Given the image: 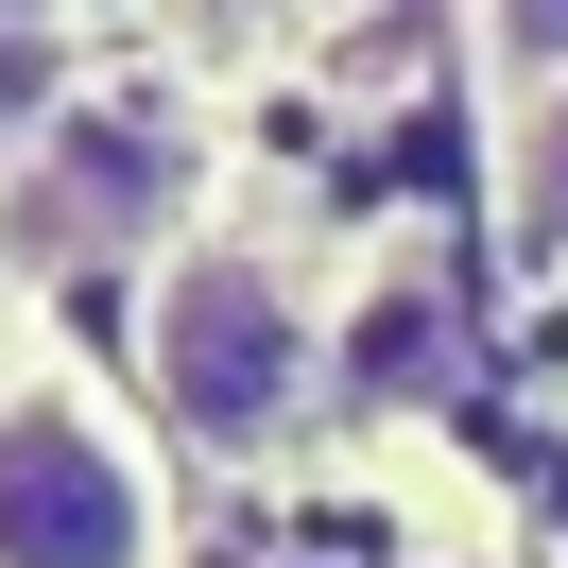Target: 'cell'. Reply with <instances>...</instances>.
I'll return each mask as SVG.
<instances>
[{
    "label": "cell",
    "instance_id": "obj_1",
    "mask_svg": "<svg viewBox=\"0 0 568 568\" xmlns=\"http://www.w3.org/2000/svg\"><path fill=\"white\" fill-rule=\"evenodd\" d=\"M155 396H173L190 448H276V430L327 396L311 293H293L258 242H190L173 276H155Z\"/></svg>",
    "mask_w": 568,
    "mask_h": 568
},
{
    "label": "cell",
    "instance_id": "obj_7",
    "mask_svg": "<svg viewBox=\"0 0 568 568\" xmlns=\"http://www.w3.org/2000/svg\"><path fill=\"white\" fill-rule=\"evenodd\" d=\"M499 52H517V70H534V52H568V0H499Z\"/></svg>",
    "mask_w": 568,
    "mask_h": 568
},
{
    "label": "cell",
    "instance_id": "obj_4",
    "mask_svg": "<svg viewBox=\"0 0 568 568\" xmlns=\"http://www.w3.org/2000/svg\"><path fill=\"white\" fill-rule=\"evenodd\" d=\"M327 379H362V396H430V379H448V293H430V276H379L345 327H327Z\"/></svg>",
    "mask_w": 568,
    "mask_h": 568
},
{
    "label": "cell",
    "instance_id": "obj_8",
    "mask_svg": "<svg viewBox=\"0 0 568 568\" xmlns=\"http://www.w3.org/2000/svg\"><path fill=\"white\" fill-rule=\"evenodd\" d=\"M36 18H52V0H0V36H36Z\"/></svg>",
    "mask_w": 568,
    "mask_h": 568
},
{
    "label": "cell",
    "instance_id": "obj_3",
    "mask_svg": "<svg viewBox=\"0 0 568 568\" xmlns=\"http://www.w3.org/2000/svg\"><path fill=\"white\" fill-rule=\"evenodd\" d=\"M0 224H18V258L36 276H70V258H121L139 224H173V139H155L139 104H52V139L0 173Z\"/></svg>",
    "mask_w": 568,
    "mask_h": 568
},
{
    "label": "cell",
    "instance_id": "obj_6",
    "mask_svg": "<svg viewBox=\"0 0 568 568\" xmlns=\"http://www.w3.org/2000/svg\"><path fill=\"white\" fill-rule=\"evenodd\" d=\"M52 87H70V70H52V36H0V155L52 139Z\"/></svg>",
    "mask_w": 568,
    "mask_h": 568
},
{
    "label": "cell",
    "instance_id": "obj_2",
    "mask_svg": "<svg viewBox=\"0 0 568 568\" xmlns=\"http://www.w3.org/2000/svg\"><path fill=\"white\" fill-rule=\"evenodd\" d=\"M0 568H155V483L70 379L0 396Z\"/></svg>",
    "mask_w": 568,
    "mask_h": 568
},
{
    "label": "cell",
    "instance_id": "obj_5",
    "mask_svg": "<svg viewBox=\"0 0 568 568\" xmlns=\"http://www.w3.org/2000/svg\"><path fill=\"white\" fill-rule=\"evenodd\" d=\"M517 224H534V258H568V87L534 104V155H517Z\"/></svg>",
    "mask_w": 568,
    "mask_h": 568
}]
</instances>
